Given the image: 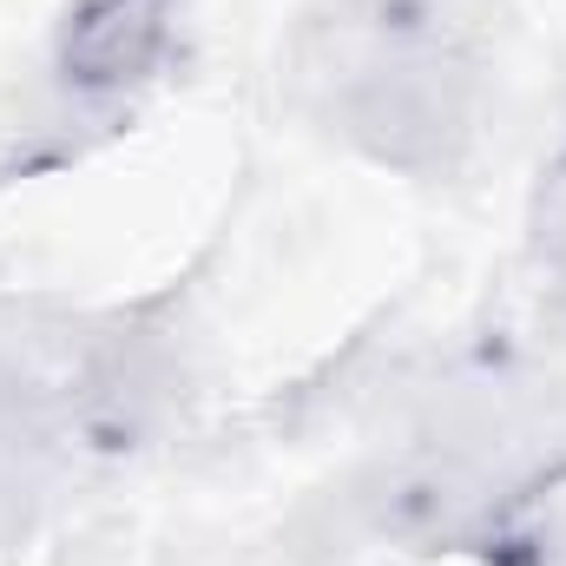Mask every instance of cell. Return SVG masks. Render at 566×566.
Listing matches in <instances>:
<instances>
[{"instance_id": "cell-2", "label": "cell", "mask_w": 566, "mask_h": 566, "mask_svg": "<svg viewBox=\"0 0 566 566\" xmlns=\"http://www.w3.org/2000/svg\"><path fill=\"white\" fill-rule=\"evenodd\" d=\"M171 27V0H80L60 33V73L73 86H133L151 73Z\"/></svg>"}, {"instance_id": "cell-3", "label": "cell", "mask_w": 566, "mask_h": 566, "mask_svg": "<svg viewBox=\"0 0 566 566\" xmlns=\"http://www.w3.org/2000/svg\"><path fill=\"white\" fill-rule=\"evenodd\" d=\"M534 251H541V264H547V277L566 303V151L547 165V178L534 191Z\"/></svg>"}, {"instance_id": "cell-1", "label": "cell", "mask_w": 566, "mask_h": 566, "mask_svg": "<svg viewBox=\"0 0 566 566\" xmlns=\"http://www.w3.org/2000/svg\"><path fill=\"white\" fill-rule=\"evenodd\" d=\"M336 113L376 158L448 165L454 145L474 126V80L454 60L422 53V60H402V66H369L336 99Z\"/></svg>"}]
</instances>
